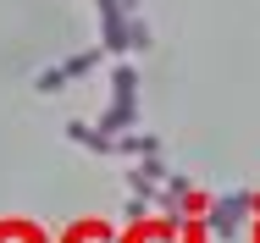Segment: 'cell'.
<instances>
[{"mask_svg":"<svg viewBox=\"0 0 260 243\" xmlns=\"http://www.w3.org/2000/svg\"><path fill=\"white\" fill-rule=\"evenodd\" d=\"M133 122H139V66L122 61V66L111 72V111L100 116V133L105 138H122Z\"/></svg>","mask_w":260,"mask_h":243,"instance_id":"1","label":"cell"},{"mask_svg":"<svg viewBox=\"0 0 260 243\" xmlns=\"http://www.w3.org/2000/svg\"><path fill=\"white\" fill-rule=\"evenodd\" d=\"M100 61H105V45L83 50V55H67L61 66H50V72H39V78H34V89H39V94H55V89H67V83H78V78H89V72H94Z\"/></svg>","mask_w":260,"mask_h":243,"instance_id":"2","label":"cell"},{"mask_svg":"<svg viewBox=\"0 0 260 243\" xmlns=\"http://www.w3.org/2000/svg\"><path fill=\"white\" fill-rule=\"evenodd\" d=\"M249 204H255V199H249V194H227V199H221V204H216V210H210V232H216V238H233Z\"/></svg>","mask_w":260,"mask_h":243,"instance_id":"3","label":"cell"},{"mask_svg":"<svg viewBox=\"0 0 260 243\" xmlns=\"http://www.w3.org/2000/svg\"><path fill=\"white\" fill-rule=\"evenodd\" d=\"M67 138L83 149H94V155H116V138H105L100 127H83V122H67Z\"/></svg>","mask_w":260,"mask_h":243,"instance_id":"4","label":"cell"},{"mask_svg":"<svg viewBox=\"0 0 260 243\" xmlns=\"http://www.w3.org/2000/svg\"><path fill=\"white\" fill-rule=\"evenodd\" d=\"M155 138H150V133H122V138H116V155H155Z\"/></svg>","mask_w":260,"mask_h":243,"instance_id":"5","label":"cell"}]
</instances>
